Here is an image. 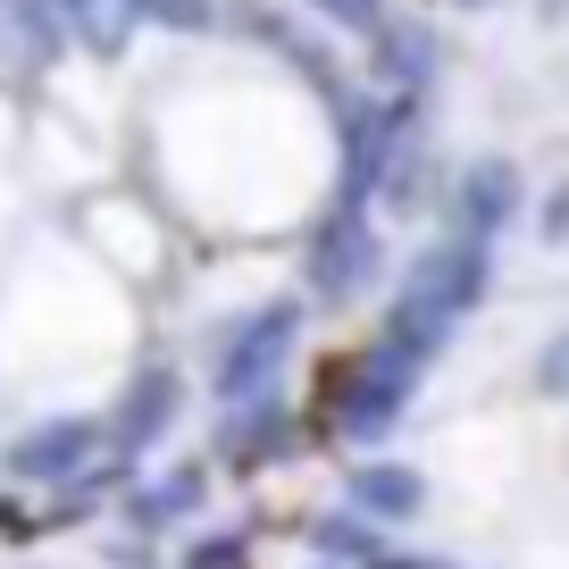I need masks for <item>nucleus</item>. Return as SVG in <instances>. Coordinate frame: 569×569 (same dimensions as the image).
Instances as JSON below:
<instances>
[{
    "label": "nucleus",
    "mask_w": 569,
    "mask_h": 569,
    "mask_svg": "<svg viewBox=\"0 0 569 569\" xmlns=\"http://www.w3.org/2000/svg\"><path fill=\"white\" fill-rule=\"evenodd\" d=\"M277 452H284V410H277V402L227 410V461H234V469H268Z\"/></svg>",
    "instance_id": "12"
},
{
    "label": "nucleus",
    "mask_w": 569,
    "mask_h": 569,
    "mask_svg": "<svg viewBox=\"0 0 569 569\" xmlns=\"http://www.w3.org/2000/svg\"><path fill=\"white\" fill-rule=\"evenodd\" d=\"M461 234L469 243H495L502 227L519 218V168L511 160H478V168H461Z\"/></svg>",
    "instance_id": "8"
},
{
    "label": "nucleus",
    "mask_w": 569,
    "mask_h": 569,
    "mask_svg": "<svg viewBox=\"0 0 569 569\" xmlns=\"http://www.w3.org/2000/svg\"><path fill=\"white\" fill-rule=\"evenodd\" d=\"M293 343H302V293H277V302L243 310V319H227V336H218V360H210V386L227 410H251V402H277V377L284 360H293Z\"/></svg>",
    "instance_id": "2"
},
{
    "label": "nucleus",
    "mask_w": 569,
    "mask_h": 569,
    "mask_svg": "<svg viewBox=\"0 0 569 569\" xmlns=\"http://www.w3.org/2000/svg\"><path fill=\"white\" fill-rule=\"evenodd\" d=\"M59 26H68V42H84L92 59H126V42L142 34L134 0H51Z\"/></svg>",
    "instance_id": "9"
},
{
    "label": "nucleus",
    "mask_w": 569,
    "mask_h": 569,
    "mask_svg": "<svg viewBox=\"0 0 569 569\" xmlns=\"http://www.w3.org/2000/svg\"><path fill=\"white\" fill-rule=\"evenodd\" d=\"M545 234H569V193H561V201L545 210Z\"/></svg>",
    "instance_id": "19"
},
{
    "label": "nucleus",
    "mask_w": 569,
    "mask_h": 569,
    "mask_svg": "<svg viewBox=\"0 0 569 569\" xmlns=\"http://www.w3.org/2000/svg\"><path fill=\"white\" fill-rule=\"evenodd\" d=\"M377 277H386V234H377V218L360 210V201H336V210L310 227L302 284L319 302H352V293H369Z\"/></svg>",
    "instance_id": "4"
},
{
    "label": "nucleus",
    "mask_w": 569,
    "mask_h": 569,
    "mask_svg": "<svg viewBox=\"0 0 569 569\" xmlns=\"http://www.w3.org/2000/svg\"><path fill=\"white\" fill-rule=\"evenodd\" d=\"M486 277H495V260H486V243H469V234L419 251V260L402 268V284H393L386 336H377V343H386L393 360H410V369H427V360L452 343V327L486 302Z\"/></svg>",
    "instance_id": "1"
},
{
    "label": "nucleus",
    "mask_w": 569,
    "mask_h": 569,
    "mask_svg": "<svg viewBox=\"0 0 569 569\" xmlns=\"http://www.w3.org/2000/svg\"><path fill=\"white\" fill-rule=\"evenodd\" d=\"M536 386H545L552 402H569V327L545 343V352H536Z\"/></svg>",
    "instance_id": "16"
},
{
    "label": "nucleus",
    "mask_w": 569,
    "mask_h": 569,
    "mask_svg": "<svg viewBox=\"0 0 569 569\" xmlns=\"http://www.w3.org/2000/svg\"><path fill=\"white\" fill-rule=\"evenodd\" d=\"M352 502L377 511V519H419L427 511V478L402 469V461H360L352 469Z\"/></svg>",
    "instance_id": "10"
},
{
    "label": "nucleus",
    "mask_w": 569,
    "mask_h": 569,
    "mask_svg": "<svg viewBox=\"0 0 569 569\" xmlns=\"http://www.w3.org/2000/svg\"><path fill=\"white\" fill-rule=\"evenodd\" d=\"M461 9H486V0H461Z\"/></svg>",
    "instance_id": "20"
},
{
    "label": "nucleus",
    "mask_w": 569,
    "mask_h": 569,
    "mask_svg": "<svg viewBox=\"0 0 569 569\" xmlns=\"http://www.w3.org/2000/svg\"><path fill=\"white\" fill-rule=\"evenodd\" d=\"M369 42H377V76H386L393 92H419V84H427V59H436V51H427L419 26H393V18H386Z\"/></svg>",
    "instance_id": "13"
},
{
    "label": "nucleus",
    "mask_w": 569,
    "mask_h": 569,
    "mask_svg": "<svg viewBox=\"0 0 569 569\" xmlns=\"http://www.w3.org/2000/svg\"><path fill=\"white\" fill-rule=\"evenodd\" d=\"M327 26H343V34H377L386 26V0H310Z\"/></svg>",
    "instance_id": "15"
},
{
    "label": "nucleus",
    "mask_w": 569,
    "mask_h": 569,
    "mask_svg": "<svg viewBox=\"0 0 569 569\" xmlns=\"http://www.w3.org/2000/svg\"><path fill=\"white\" fill-rule=\"evenodd\" d=\"M234 561H243V536H218V545L193 552V569H234Z\"/></svg>",
    "instance_id": "17"
},
{
    "label": "nucleus",
    "mask_w": 569,
    "mask_h": 569,
    "mask_svg": "<svg viewBox=\"0 0 569 569\" xmlns=\"http://www.w3.org/2000/svg\"><path fill=\"white\" fill-rule=\"evenodd\" d=\"M410 393H419V369H410V360H393L386 343H377V352L360 360L352 377H343V393H336V427L352 436V445H377V436H393V427H402Z\"/></svg>",
    "instance_id": "6"
},
{
    "label": "nucleus",
    "mask_w": 569,
    "mask_h": 569,
    "mask_svg": "<svg viewBox=\"0 0 569 569\" xmlns=\"http://www.w3.org/2000/svg\"><path fill=\"white\" fill-rule=\"evenodd\" d=\"M109 452V436H101V419H84V410H59V419H34L9 445V478L18 486H76L92 461Z\"/></svg>",
    "instance_id": "5"
},
{
    "label": "nucleus",
    "mask_w": 569,
    "mask_h": 569,
    "mask_svg": "<svg viewBox=\"0 0 569 569\" xmlns=\"http://www.w3.org/2000/svg\"><path fill=\"white\" fill-rule=\"evenodd\" d=\"M402 168H410V92L352 101L343 109V184H336V201H360V210H369Z\"/></svg>",
    "instance_id": "3"
},
{
    "label": "nucleus",
    "mask_w": 569,
    "mask_h": 569,
    "mask_svg": "<svg viewBox=\"0 0 569 569\" xmlns=\"http://www.w3.org/2000/svg\"><path fill=\"white\" fill-rule=\"evenodd\" d=\"M142 26H160V34H210L218 26V0H134Z\"/></svg>",
    "instance_id": "14"
},
{
    "label": "nucleus",
    "mask_w": 569,
    "mask_h": 569,
    "mask_svg": "<svg viewBox=\"0 0 569 569\" xmlns=\"http://www.w3.org/2000/svg\"><path fill=\"white\" fill-rule=\"evenodd\" d=\"M201 502H210V469L177 461L160 486H142V495H134V528H177V519H193Z\"/></svg>",
    "instance_id": "11"
},
{
    "label": "nucleus",
    "mask_w": 569,
    "mask_h": 569,
    "mask_svg": "<svg viewBox=\"0 0 569 569\" xmlns=\"http://www.w3.org/2000/svg\"><path fill=\"white\" fill-rule=\"evenodd\" d=\"M0 536H34V528H26V511H18V502H0Z\"/></svg>",
    "instance_id": "18"
},
{
    "label": "nucleus",
    "mask_w": 569,
    "mask_h": 569,
    "mask_svg": "<svg viewBox=\"0 0 569 569\" xmlns=\"http://www.w3.org/2000/svg\"><path fill=\"white\" fill-rule=\"evenodd\" d=\"M177 410H184V377H177V369H160V360H151V369H134V386H126V393H118V410L101 419L109 461L134 469L142 452H151L168 427H177Z\"/></svg>",
    "instance_id": "7"
}]
</instances>
